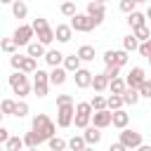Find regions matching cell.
I'll return each mask as SVG.
<instances>
[{
	"label": "cell",
	"mask_w": 151,
	"mask_h": 151,
	"mask_svg": "<svg viewBox=\"0 0 151 151\" xmlns=\"http://www.w3.org/2000/svg\"><path fill=\"white\" fill-rule=\"evenodd\" d=\"M92 87H94V92H104V90L109 87V76H106V73L92 76Z\"/></svg>",
	"instance_id": "20"
},
{
	"label": "cell",
	"mask_w": 151,
	"mask_h": 151,
	"mask_svg": "<svg viewBox=\"0 0 151 151\" xmlns=\"http://www.w3.org/2000/svg\"><path fill=\"white\" fill-rule=\"evenodd\" d=\"M76 54L80 57V61H92L94 59V47L92 45H83V47H78Z\"/></svg>",
	"instance_id": "25"
},
{
	"label": "cell",
	"mask_w": 151,
	"mask_h": 151,
	"mask_svg": "<svg viewBox=\"0 0 151 151\" xmlns=\"http://www.w3.org/2000/svg\"><path fill=\"white\" fill-rule=\"evenodd\" d=\"M139 94H142V97H149V99H151V80H144V83L139 85Z\"/></svg>",
	"instance_id": "45"
},
{
	"label": "cell",
	"mask_w": 151,
	"mask_h": 151,
	"mask_svg": "<svg viewBox=\"0 0 151 151\" xmlns=\"http://www.w3.org/2000/svg\"><path fill=\"white\" fill-rule=\"evenodd\" d=\"M87 14L92 17V21L99 26L101 21H104V17H106V9H104V2H97V0H92V2H87Z\"/></svg>",
	"instance_id": "11"
},
{
	"label": "cell",
	"mask_w": 151,
	"mask_h": 151,
	"mask_svg": "<svg viewBox=\"0 0 151 151\" xmlns=\"http://www.w3.org/2000/svg\"><path fill=\"white\" fill-rule=\"evenodd\" d=\"M0 2H2V5H12L14 0H0Z\"/></svg>",
	"instance_id": "51"
},
{
	"label": "cell",
	"mask_w": 151,
	"mask_h": 151,
	"mask_svg": "<svg viewBox=\"0 0 151 151\" xmlns=\"http://www.w3.org/2000/svg\"><path fill=\"white\" fill-rule=\"evenodd\" d=\"M137 7V2L134 0H120V12H125V14H130L132 9Z\"/></svg>",
	"instance_id": "43"
},
{
	"label": "cell",
	"mask_w": 151,
	"mask_h": 151,
	"mask_svg": "<svg viewBox=\"0 0 151 151\" xmlns=\"http://www.w3.org/2000/svg\"><path fill=\"white\" fill-rule=\"evenodd\" d=\"M125 87H127V83H125L120 76H116V78H111V80H109V90H111L113 94H123V90H125Z\"/></svg>",
	"instance_id": "23"
},
{
	"label": "cell",
	"mask_w": 151,
	"mask_h": 151,
	"mask_svg": "<svg viewBox=\"0 0 151 151\" xmlns=\"http://www.w3.org/2000/svg\"><path fill=\"white\" fill-rule=\"evenodd\" d=\"M146 19H151V5H149V9H146Z\"/></svg>",
	"instance_id": "50"
},
{
	"label": "cell",
	"mask_w": 151,
	"mask_h": 151,
	"mask_svg": "<svg viewBox=\"0 0 151 151\" xmlns=\"http://www.w3.org/2000/svg\"><path fill=\"white\" fill-rule=\"evenodd\" d=\"M120 142H123L125 149H139V146L144 144V142H142V134L134 132V130H127V127H123V132H120Z\"/></svg>",
	"instance_id": "7"
},
{
	"label": "cell",
	"mask_w": 151,
	"mask_h": 151,
	"mask_svg": "<svg viewBox=\"0 0 151 151\" xmlns=\"http://www.w3.org/2000/svg\"><path fill=\"white\" fill-rule=\"evenodd\" d=\"M9 87L14 90V94H19V97H26V94L31 92V85H28V76H26L24 71L14 68V73L9 76Z\"/></svg>",
	"instance_id": "2"
},
{
	"label": "cell",
	"mask_w": 151,
	"mask_h": 151,
	"mask_svg": "<svg viewBox=\"0 0 151 151\" xmlns=\"http://www.w3.org/2000/svg\"><path fill=\"white\" fill-rule=\"evenodd\" d=\"M12 14H14L17 19H26V14H28V7H26V2H21V0H14V2H12Z\"/></svg>",
	"instance_id": "24"
},
{
	"label": "cell",
	"mask_w": 151,
	"mask_h": 151,
	"mask_svg": "<svg viewBox=\"0 0 151 151\" xmlns=\"http://www.w3.org/2000/svg\"><path fill=\"white\" fill-rule=\"evenodd\" d=\"M139 97H142V94H139L137 87H130V85H127V87L123 90V101H125V104H132V106H134V104L139 101Z\"/></svg>",
	"instance_id": "21"
},
{
	"label": "cell",
	"mask_w": 151,
	"mask_h": 151,
	"mask_svg": "<svg viewBox=\"0 0 151 151\" xmlns=\"http://www.w3.org/2000/svg\"><path fill=\"white\" fill-rule=\"evenodd\" d=\"M120 68H123V66H116V64H106V71H104V73H106V76H109V80H111V78L120 76Z\"/></svg>",
	"instance_id": "41"
},
{
	"label": "cell",
	"mask_w": 151,
	"mask_h": 151,
	"mask_svg": "<svg viewBox=\"0 0 151 151\" xmlns=\"http://www.w3.org/2000/svg\"><path fill=\"white\" fill-rule=\"evenodd\" d=\"M139 54H142V57H151V38L139 45Z\"/></svg>",
	"instance_id": "44"
},
{
	"label": "cell",
	"mask_w": 151,
	"mask_h": 151,
	"mask_svg": "<svg viewBox=\"0 0 151 151\" xmlns=\"http://www.w3.org/2000/svg\"><path fill=\"white\" fill-rule=\"evenodd\" d=\"M59 9H61L64 17H73V14H76V2H73V0H66V2H61Z\"/></svg>",
	"instance_id": "37"
},
{
	"label": "cell",
	"mask_w": 151,
	"mask_h": 151,
	"mask_svg": "<svg viewBox=\"0 0 151 151\" xmlns=\"http://www.w3.org/2000/svg\"><path fill=\"white\" fill-rule=\"evenodd\" d=\"M97 2H106V0H97Z\"/></svg>",
	"instance_id": "54"
},
{
	"label": "cell",
	"mask_w": 151,
	"mask_h": 151,
	"mask_svg": "<svg viewBox=\"0 0 151 151\" xmlns=\"http://www.w3.org/2000/svg\"><path fill=\"white\" fill-rule=\"evenodd\" d=\"M47 144H50V149H52V151H61V149H66V146H68V142H64V139H59V137H50V139H47Z\"/></svg>",
	"instance_id": "36"
},
{
	"label": "cell",
	"mask_w": 151,
	"mask_h": 151,
	"mask_svg": "<svg viewBox=\"0 0 151 151\" xmlns=\"http://www.w3.org/2000/svg\"><path fill=\"white\" fill-rule=\"evenodd\" d=\"M54 38H57L59 42H68V40L73 38V28H71V24H59V26L54 28Z\"/></svg>",
	"instance_id": "15"
},
{
	"label": "cell",
	"mask_w": 151,
	"mask_h": 151,
	"mask_svg": "<svg viewBox=\"0 0 151 151\" xmlns=\"http://www.w3.org/2000/svg\"><path fill=\"white\" fill-rule=\"evenodd\" d=\"M90 104H92V109H94V111H99V109H106V99H104L101 94H94Z\"/></svg>",
	"instance_id": "39"
},
{
	"label": "cell",
	"mask_w": 151,
	"mask_h": 151,
	"mask_svg": "<svg viewBox=\"0 0 151 151\" xmlns=\"http://www.w3.org/2000/svg\"><path fill=\"white\" fill-rule=\"evenodd\" d=\"M85 146H87L85 137H71L68 139V149H73V151H83Z\"/></svg>",
	"instance_id": "33"
},
{
	"label": "cell",
	"mask_w": 151,
	"mask_h": 151,
	"mask_svg": "<svg viewBox=\"0 0 151 151\" xmlns=\"http://www.w3.org/2000/svg\"><path fill=\"white\" fill-rule=\"evenodd\" d=\"M92 104L90 101H80L78 106H76V116H73V123H76V127H80V130H85L90 123H92Z\"/></svg>",
	"instance_id": "3"
},
{
	"label": "cell",
	"mask_w": 151,
	"mask_h": 151,
	"mask_svg": "<svg viewBox=\"0 0 151 151\" xmlns=\"http://www.w3.org/2000/svg\"><path fill=\"white\" fill-rule=\"evenodd\" d=\"M14 116H17V118H24V116H28V104H26V101H17Z\"/></svg>",
	"instance_id": "40"
},
{
	"label": "cell",
	"mask_w": 151,
	"mask_h": 151,
	"mask_svg": "<svg viewBox=\"0 0 151 151\" xmlns=\"http://www.w3.org/2000/svg\"><path fill=\"white\" fill-rule=\"evenodd\" d=\"M35 35H38V40H40L42 45H50V42L54 40V28H50V26H47V28H42V31H38Z\"/></svg>",
	"instance_id": "27"
},
{
	"label": "cell",
	"mask_w": 151,
	"mask_h": 151,
	"mask_svg": "<svg viewBox=\"0 0 151 151\" xmlns=\"http://www.w3.org/2000/svg\"><path fill=\"white\" fill-rule=\"evenodd\" d=\"M104 64L125 66L127 64V50H106L104 52Z\"/></svg>",
	"instance_id": "10"
},
{
	"label": "cell",
	"mask_w": 151,
	"mask_h": 151,
	"mask_svg": "<svg viewBox=\"0 0 151 151\" xmlns=\"http://www.w3.org/2000/svg\"><path fill=\"white\" fill-rule=\"evenodd\" d=\"M127 123H130V113L123 111V109H116V111H113V120H111V125L118 127V130H123V127H127Z\"/></svg>",
	"instance_id": "16"
},
{
	"label": "cell",
	"mask_w": 151,
	"mask_h": 151,
	"mask_svg": "<svg viewBox=\"0 0 151 151\" xmlns=\"http://www.w3.org/2000/svg\"><path fill=\"white\" fill-rule=\"evenodd\" d=\"M7 139H9V130H7V127H2V125H0V144H5V142H7Z\"/></svg>",
	"instance_id": "48"
},
{
	"label": "cell",
	"mask_w": 151,
	"mask_h": 151,
	"mask_svg": "<svg viewBox=\"0 0 151 151\" xmlns=\"http://www.w3.org/2000/svg\"><path fill=\"white\" fill-rule=\"evenodd\" d=\"M47 90H50V73L35 68V73H33V92H35L38 97H45Z\"/></svg>",
	"instance_id": "6"
},
{
	"label": "cell",
	"mask_w": 151,
	"mask_h": 151,
	"mask_svg": "<svg viewBox=\"0 0 151 151\" xmlns=\"http://www.w3.org/2000/svg\"><path fill=\"white\" fill-rule=\"evenodd\" d=\"M31 26H33V31L38 33V31L47 28V19H45V17H38V19H33V24H31Z\"/></svg>",
	"instance_id": "42"
},
{
	"label": "cell",
	"mask_w": 151,
	"mask_h": 151,
	"mask_svg": "<svg viewBox=\"0 0 151 151\" xmlns=\"http://www.w3.org/2000/svg\"><path fill=\"white\" fill-rule=\"evenodd\" d=\"M83 137H85L87 146H92V144H99V142H101V132H99V127H97V125H87Z\"/></svg>",
	"instance_id": "17"
},
{
	"label": "cell",
	"mask_w": 151,
	"mask_h": 151,
	"mask_svg": "<svg viewBox=\"0 0 151 151\" xmlns=\"http://www.w3.org/2000/svg\"><path fill=\"white\" fill-rule=\"evenodd\" d=\"M64 68H66L68 73H76V71L80 68V57H78V54H71V57H64Z\"/></svg>",
	"instance_id": "22"
},
{
	"label": "cell",
	"mask_w": 151,
	"mask_h": 151,
	"mask_svg": "<svg viewBox=\"0 0 151 151\" xmlns=\"http://www.w3.org/2000/svg\"><path fill=\"white\" fill-rule=\"evenodd\" d=\"M33 35H35L33 26H28V24H21V26H19V28L14 31V35H12V38H14V42H17L19 47H21V45H28Z\"/></svg>",
	"instance_id": "9"
},
{
	"label": "cell",
	"mask_w": 151,
	"mask_h": 151,
	"mask_svg": "<svg viewBox=\"0 0 151 151\" xmlns=\"http://www.w3.org/2000/svg\"><path fill=\"white\" fill-rule=\"evenodd\" d=\"M2 118H5V113H2V109H0V125H2Z\"/></svg>",
	"instance_id": "52"
},
{
	"label": "cell",
	"mask_w": 151,
	"mask_h": 151,
	"mask_svg": "<svg viewBox=\"0 0 151 151\" xmlns=\"http://www.w3.org/2000/svg\"><path fill=\"white\" fill-rule=\"evenodd\" d=\"M73 78H76V85H78L80 90H85V87L92 85V71H87V68H78Z\"/></svg>",
	"instance_id": "14"
},
{
	"label": "cell",
	"mask_w": 151,
	"mask_h": 151,
	"mask_svg": "<svg viewBox=\"0 0 151 151\" xmlns=\"http://www.w3.org/2000/svg\"><path fill=\"white\" fill-rule=\"evenodd\" d=\"M146 59H149V61H151V57H146Z\"/></svg>",
	"instance_id": "55"
},
{
	"label": "cell",
	"mask_w": 151,
	"mask_h": 151,
	"mask_svg": "<svg viewBox=\"0 0 151 151\" xmlns=\"http://www.w3.org/2000/svg\"><path fill=\"white\" fill-rule=\"evenodd\" d=\"M71 101H73L71 94H59V97H57V106H59V104H71Z\"/></svg>",
	"instance_id": "47"
},
{
	"label": "cell",
	"mask_w": 151,
	"mask_h": 151,
	"mask_svg": "<svg viewBox=\"0 0 151 151\" xmlns=\"http://www.w3.org/2000/svg\"><path fill=\"white\" fill-rule=\"evenodd\" d=\"M21 61H24V54H12V57H9L12 68H21Z\"/></svg>",
	"instance_id": "46"
},
{
	"label": "cell",
	"mask_w": 151,
	"mask_h": 151,
	"mask_svg": "<svg viewBox=\"0 0 151 151\" xmlns=\"http://www.w3.org/2000/svg\"><path fill=\"white\" fill-rule=\"evenodd\" d=\"M38 144H40V139H38V134H35L33 130L24 134V146H28V149H35Z\"/></svg>",
	"instance_id": "32"
},
{
	"label": "cell",
	"mask_w": 151,
	"mask_h": 151,
	"mask_svg": "<svg viewBox=\"0 0 151 151\" xmlns=\"http://www.w3.org/2000/svg\"><path fill=\"white\" fill-rule=\"evenodd\" d=\"M66 76H68V71L64 68V66H52V71H50V85H64L66 83Z\"/></svg>",
	"instance_id": "13"
},
{
	"label": "cell",
	"mask_w": 151,
	"mask_h": 151,
	"mask_svg": "<svg viewBox=\"0 0 151 151\" xmlns=\"http://www.w3.org/2000/svg\"><path fill=\"white\" fill-rule=\"evenodd\" d=\"M109 149H111V151H125V146H123V142H120V139H118L116 144H111Z\"/></svg>",
	"instance_id": "49"
},
{
	"label": "cell",
	"mask_w": 151,
	"mask_h": 151,
	"mask_svg": "<svg viewBox=\"0 0 151 151\" xmlns=\"http://www.w3.org/2000/svg\"><path fill=\"white\" fill-rule=\"evenodd\" d=\"M73 116H76L73 101H71V104H59V106H57V125H59V127L73 125Z\"/></svg>",
	"instance_id": "4"
},
{
	"label": "cell",
	"mask_w": 151,
	"mask_h": 151,
	"mask_svg": "<svg viewBox=\"0 0 151 151\" xmlns=\"http://www.w3.org/2000/svg\"><path fill=\"white\" fill-rule=\"evenodd\" d=\"M0 109H2V113H5V116H14V109H17V101H12V99H2V104H0Z\"/></svg>",
	"instance_id": "38"
},
{
	"label": "cell",
	"mask_w": 151,
	"mask_h": 151,
	"mask_svg": "<svg viewBox=\"0 0 151 151\" xmlns=\"http://www.w3.org/2000/svg\"><path fill=\"white\" fill-rule=\"evenodd\" d=\"M113 120V111L111 109H99V111H92V125H97L99 130L109 127Z\"/></svg>",
	"instance_id": "8"
},
{
	"label": "cell",
	"mask_w": 151,
	"mask_h": 151,
	"mask_svg": "<svg viewBox=\"0 0 151 151\" xmlns=\"http://www.w3.org/2000/svg\"><path fill=\"white\" fill-rule=\"evenodd\" d=\"M35 68H38V64H35V57L26 54V57H24V61H21V68H19V71H24V73H35Z\"/></svg>",
	"instance_id": "26"
},
{
	"label": "cell",
	"mask_w": 151,
	"mask_h": 151,
	"mask_svg": "<svg viewBox=\"0 0 151 151\" xmlns=\"http://www.w3.org/2000/svg\"><path fill=\"white\" fill-rule=\"evenodd\" d=\"M94 26H97V24L92 21V17H90L87 12H85V14H78V12H76V14L71 17V28H73V31H80V33H90Z\"/></svg>",
	"instance_id": "5"
},
{
	"label": "cell",
	"mask_w": 151,
	"mask_h": 151,
	"mask_svg": "<svg viewBox=\"0 0 151 151\" xmlns=\"http://www.w3.org/2000/svg\"><path fill=\"white\" fill-rule=\"evenodd\" d=\"M123 50H127V52H134V50H139V40L134 38V33L123 38Z\"/></svg>",
	"instance_id": "30"
},
{
	"label": "cell",
	"mask_w": 151,
	"mask_h": 151,
	"mask_svg": "<svg viewBox=\"0 0 151 151\" xmlns=\"http://www.w3.org/2000/svg\"><path fill=\"white\" fill-rule=\"evenodd\" d=\"M132 33H134V38H137V40H142V42L151 38V31L146 28V24H144V26H139V28H132Z\"/></svg>",
	"instance_id": "34"
},
{
	"label": "cell",
	"mask_w": 151,
	"mask_h": 151,
	"mask_svg": "<svg viewBox=\"0 0 151 151\" xmlns=\"http://www.w3.org/2000/svg\"><path fill=\"white\" fill-rule=\"evenodd\" d=\"M134 2H137V5H142V2H146V0H134Z\"/></svg>",
	"instance_id": "53"
},
{
	"label": "cell",
	"mask_w": 151,
	"mask_h": 151,
	"mask_svg": "<svg viewBox=\"0 0 151 151\" xmlns=\"http://www.w3.org/2000/svg\"><path fill=\"white\" fill-rule=\"evenodd\" d=\"M5 146H7L9 151H17V149H21V146H24V139H21V137H14V134H9V139L5 142Z\"/></svg>",
	"instance_id": "35"
},
{
	"label": "cell",
	"mask_w": 151,
	"mask_h": 151,
	"mask_svg": "<svg viewBox=\"0 0 151 151\" xmlns=\"http://www.w3.org/2000/svg\"><path fill=\"white\" fill-rule=\"evenodd\" d=\"M123 94H113L111 92V97L106 99V109H111V111H116V109H123Z\"/></svg>",
	"instance_id": "29"
},
{
	"label": "cell",
	"mask_w": 151,
	"mask_h": 151,
	"mask_svg": "<svg viewBox=\"0 0 151 151\" xmlns=\"http://www.w3.org/2000/svg\"><path fill=\"white\" fill-rule=\"evenodd\" d=\"M146 24V14H142V12H137V9H132L130 14H127V26L130 28H139V26H144Z\"/></svg>",
	"instance_id": "18"
},
{
	"label": "cell",
	"mask_w": 151,
	"mask_h": 151,
	"mask_svg": "<svg viewBox=\"0 0 151 151\" xmlns=\"http://www.w3.org/2000/svg\"><path fill=\"white\" fill-rule=\"evenodd\" d=\"M26 47H28V54H31V57H35V59H38V57H45V45H42L40 40H38V42H28Z\"/></svg>",
	"instance_id": "28"
},
{
	"label": "cell",
	"mask_w": 151,
	"mask_h": 151,
	"mask_svg": "<svg viewBox=\"0 0 151 151\" xmlns=\"http://www.w3.org/2000/svg\"><path fill=\"white\" fill-rule=\"evenodd\" d=\"M146 80V76H144V68H139V66H134V68H130V73H127V78H125V83L130 85V87H137L139 90V85Z\"/></svg>",
	"instance_id": "12"
},
{
	"label": "cell",
	"mask_w": 151,
	"mask_h": 151,
	"mask_svg": "<svg viewBox=\"0 0 151 151\" xmlns=\"http://www.w3.org/2000/svg\"><path fill=\"white\" fill-rule=\"evenodd\" d=\"M45 61H47L50 66H61V64H64V54H61L59 50H47V52H45Z\"/></svg>",
	"instance_id": "19"
},
{
	"label": "cell",
	"mask_w": 151,
	"mask_h": 151,
	"mask_svg": "<svg viewBox=\"0 0 151 151\" xmlns=\"http://www.w3.org/2000/svg\"><path fill=\"white\" fill-rule=\"evenodd\" d=\"M54 130H57V125L50 120V116H45V113H38V116L33 118V132L38 134L40 144H42V142H47L50 137H54Z\"/></svg>",
	"instance_id": "1"
},
{
	"label": "cell",
	"mask_w": 151,
	"mask_h": 151,
	"mask_svg": "<svg viewBox=\"0 0 151 151\" xmlns=\"http://www.w3.org/2000/svg\"><path fill=\"white\" fill-rule=\"evenodd\" d=\"M19 45L14 42V38H2L0 40V50L2 52H7V54H14V50H17Z\"/></svg>",
	"instance_id": "31"
}]
</instances>
